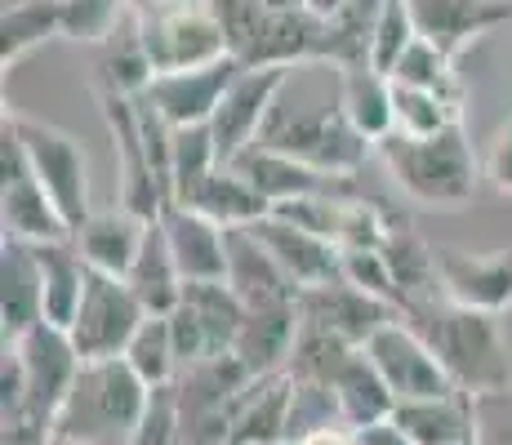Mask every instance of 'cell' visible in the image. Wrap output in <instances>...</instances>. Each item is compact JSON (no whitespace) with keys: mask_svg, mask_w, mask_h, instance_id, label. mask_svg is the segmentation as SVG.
Returning a JSON list of instances; mask_svg holds the SVG:
<instances>
[{"mask_svg":"<svg viewBox=\"0 0 512 445\" xmlns=\"http://www.w3.org/2000/svg\"><path fill=\"white\" fill-rule=\"evenodd\" d=\"M161 232L187 281H228V227L205 219L192 205H165Z\"/></svg>","mask_w":512,"mask_h":445,"instance_id":"cell-21","label":"cell"},{"mask_svg":"<svg viewBox=\"0 0 512 445\" xmlns=\"http://www.w3.org/2000/svg\"><path fill=\"white\" fill-rule=\"evenodd\" d=\"M383 259H388L392 276L401 285V299H406V312L423 299H437L441 294V272H437V250L410 227L406 219L392 223L388 241H383Z\"/></svg>","mask_w":512,"mask_h":445,"instance_id":"cell-35","label":"cell"},{"mask_svg":"<svg viewBox=\"0 0 512 445\" xmlns=\"http://www.w3.org/2000/svg\"><path fill=\"white\" fill-rule=\"evenodd\" d=\"M357 441H361V445H415V441H410L392 419L370 423V428H357Z\"/></svg>","mask_w":512,"mask_h":445,"instance_id":"cell-49","label":"cell"},{"mask_svg":"<svg viewBox=\"0 0 512 445\" xmlns=\"http://www.w3.org/2000/svg\"><path fill=\"white\" fill-rule=\"evenodd\" d=\"M450 125H464V107L459 103L432 94V89L392 81V134L432 138V134H446Z\"/></svg>","mask_w":512,"mask_h":445,"instance_id":"cell-37","label":"cell"},{"mask_svg":"<svg viewBox=\"0 0 512 445\" xmlns=\"http://www.w3.org/2000/svg\"><path fill=\"white\" fill-rule=\"evenodd\" d=\"M174 205H192V210H201L205 219H214L219 227H228V232L232 227H254L272 214V205L254 192L250 178L236 170V165H219L187 201H174Z\"/></svg>","mask_w":512,"mask_h":445,"instance_id":"cell-32","label":"cell"},{"mask_svg":"<svg viewBox=\"0 0 512 445\" xmlns=\"http://www.w3.org/2000/svg\"><path fill=\"white\" fill-rule=\"evenodd\" d=\"M147 219H139L134 210L125 205H112V210H94L90 223L76 232V245H81L85 263L94 272H107V276H130L134 259H139L143 241H147Z\"/></svg>","mask_w":512,"mask_h":445,"instance_id":"cell-27","label":"cell"},{"mask_svg":"<svg viewBox=\"0 0 512 445\" xmlns=\"http://www.w3.org/2000/svg\"><path fill=\"white\" fill-rule=\"evenodd\" d=\"M14 130L23 138V152L32 174L41 178V187L49 192V201L58 205V214L67 219L72 236L90 223L94 205H90V156H85L81 138H72L67 130L36 116H18L14 112Z\"/></svg>","mask_w":512,"mask_h":445,"instance_id":"cell-7","label":"cell"},{"mask_svg":"<svg viewBox=\"0 0 512 445\" xmlns=\"http://www.w3.org/2000/svg\"><path fill=\"white\" fill-rule=\"evenodd\" d=\"M290 81H294V67H241V76L223 94L219 112L210 121L223 165H232L245 147H254L263 138V125H268L272 107H277V98L285 94Z\"/></svg>","mask_w":512,"mask_h":445,"instance_id":"cell-12","label":"cell"},{"mask_svg":"<svg viewBox=\"0 0 512 445\" xmlns=\"http://www.w3.org/2000/svg\"><path fill=\"white\" fill-rule=\"evenodd\" d=\"M54 441V423L36 419V414H5L0 419V445H49Z\"/></svg>","mask_w":512,"mask_h":445,"instance_id":"cell-47","label":"cell"},{"mask_svg":"<svg viewBox=\"0 0 512 445\" xmlns=\"http://www.w3.org/2000/svg\"><path fill=\"white\" fill-rule=\"evenodd\" d=\"M125 281H130V290L139 294V303L152 316H170L174 308H179L187 276L179 272V259H174L170 241H165L161 219L147 227V241H143L139 259H134V267H130V276H125Z\"/></svg>","mask_w":512,"mask_h":445,"instance_id":"cell-33","label":"cell"},{"mask_svg":"<svg viewBox=\"0 0 512 445\" xmlns=\"http://www.w3.org/2000/svg\"><path fill=\"white\" fill-rule=\"evenodd\" d=\"M134 445H183V428H179V397H174V383L152 388L139 423V437Z\"/></svg>","mask_w":512,"mask_h":445,"instance_id":"cell-45","label":"cell"},{"mask_svg":"<svg viewBox=\"0 0 512 445\" xmlns=\"http://www.w3.org/2000/svg\"><path fill=\"white\" fill-rule=\"evenodd\" d=\"M214 14V23L223 27V36H228V54L232 58H245L254 45V36H259L263 18H268V5L263 0H205Z\"/></svg>","mask_w":512,"mask_h":445,"instance_id":"cell-43","label":"cell"},{"mask_svg":"<svg viewBox=\"0 0 512 445\" xmlns=\"http://www.w3.org/2000/svg\"><path fill=\"white\" fill-rule=\"evenodd\" d=\"M437 272H441V294L450 303H464V308L495 316L512 308V241L486 254L446 245V250H437Z\"/></svg>","mask_w":512,"mask_h":445,"instance_id":"cell-18","label":"cell"},{"mask_svg":"<svg viewBox=\"0 0 512 445\" xmlns=\"http://www.w3.org/2000/svg\"><path fill=\"white\" fill-rule=\"evenodd\" d=\"M147 397H152V388L134 374L125 356L85 361L63 410L54 414V437L85 445H134Z\"/></svg>","mask_w":512,"mask_h":445,"instance_id":"cell-2","label":"cell"},{"mask_svg":"<svg viewBox=\"0 0 512 445\" xmlns=\"http://www.w3.org/2000/svg\"><path fill=\"white\" fill-rule=\"evenodd\" d=\"M98 58H94V85L98 94H121V98H143L147 85L156 81V67L143 49V36H139V23L134 14L107 36L103 45H94Z\"/></svg>","mask_w":512,"mask_h":445,"instance_id":"cell-29","label":"cell"},{"mask_svg":"<svg viewBox=\"0 0 512 445\" xmlns=\"http://www.w3.org/2000/svg\"><path fill=\"white\" fill-rule=\"evenodd\" d=\"M130 14L134 0H63V41L103 45Z\"/></svg>","mask_w":512,"mask_h":445,"instance_id":"cell-41","label":"cell"},{"mask_svg":"<svg viewBox=\"0 0 512 445\" xmlns=\"http://www.w3.org/2000/svg\"><path fill=\"white\" fill-rule=\"evenodd\" d=\"M392 81L432 89V94L450 98V103H459V107L468 103V89H464V81H459V72H455V54H446L441 45L423 41V36L406 49V54H401V63L392 67Z\"/></svg>","mask_w":512,"mask_h":445,"instance_id":"cell-38","label":"cell"},{"mask_svg":"<svg viewBox=\"0 0 512 445\" xmlns=\"http://www.w3.org/2000/svg\"><path fill=\"white\" fill-rule=\"evenodd\" d=\"M374 152L392 174V183L419 205L455 210L477 196V156H472L464 125H450L446 134L432 138L388 134L383 143H374Z\"/></svg>","mask_w":512,"mask_h":445,"instance_id":"cell-3","label":"cell"},{"mask_svg":"<svg viewBox=\"0 0 512 445\" xmlns=\"http://www.w3.org/2000/svg\"><path fill=\"white\" fill-rule=\"evenodd\" d=\"M415 41H419V27H415L410 5L406 0H383L379 18H374V36H370V67L392 76V67L401 63V54Z\"/></svg>","mask_w":512,"mask_h":445,"instance_id":"cell-42","label":"cell"},{"mask_svg":"<svg viewBox=\"0 0 512 445\" xmlns=\"http://www.w3.org/2000/svg\"><path fill=\"white\" fill-rule=\"evenodd\" d=\"M147 5H174V0H134V9H147Z\"/></svg>","mask_w":512,"mask_h":445,"instance_id":"cell-53","label":"cell"},{"mask_svg":"<svg viewBox=\"0 0 512 445\" xmlns=\"http://www.w3.org/2000/svg\"><path fill=\"white\" fill-rule=\"evenodd\" d=\"M223 445H232V441H223Z\"/></svg>","mask_w":512,"mask_h":445,"instance_id":"cell-55","label":"cell"},{"mask_svg":"<svg viewBox=\"0 0 512 445\" xmlns=\"http://www.w3.org/2000/svg\"><path fill=\"white\" fill-rule=\"evenodd\" d=\"M49 445H85V441H67V437H54Z\"/></svg>","mask_w":512,"mask_h":445,"instance_id":"cell-54","label":"cell"},{"mask_svg":"<svg viewBox=\"0 0 512 445\" xmlns=\"http://www.w3.org/2000/svg\"><path fill=\"white\" fill-rule=\"evenodd\" d=\"M250 379L254 374L245 370L236 352H219V356L183 365L179 379H174L183 445H223L228 441L236 401L250 388Z\"/></svg>","mask_w":512,"mask_h":445,"instance_id":"cell-5","label":"cell"},{"mask_svg":"<svg viewBox=\"0 0 512 445\" xmlns=\"http://www.w3.org/2000/svg\"><path fill=\"white\" fill-rule=\"evenodd\" d=\"M330 392H334V401H339V414L348 428H370V423L392 419V410H397V397H392V388L383 383V374L374 370L366 348H357L343 361V370L330 379Z\"/></svg>","mask_w":512,"mask_h":445,"instance_id":"cell-30","label":"cell"},{"mask_svg":"<svg viewBox=\"0 0 512 445\" xmlns=\"http://www.w3.org/2000/svg\"><path fill=\"white\" fill-rule=\"evenodd\" d=\"M406 321L428 339V348L446 365L455 392L486 397V392L512 388V348L495 312L464 308V303H450L446 294H437V299L415 303Z\"/></svg>","mask_w":512,"mask_h":445,"instance_id":"cell-1","label":"cell"},{"mask_svg":"<svg viewBox=\"0 0 512 445\" xmlns=\"http://www.w3.org/2000/svg\"><path fill=\"white\" fill-rule=\"evenodd\" d=\"M18 348V361H23V383H27V397L18 414H36V419H49L63 410L67 392H72L76 374H81V352H76L72 334L63 325H49L41 321L36 330H27L23 339H9Z\"/></svg>","mask_w":512,"mask_h":445,"instance_id":"cell-13","label":"cell"},{"mask_svg":"<svg viewBox=\"0 0 512 445\" xmlns=\"http://www.w3.org/2000/svg\"><path fill=\"white\" fill-rule=\"evenodd\" d=\"M374 370L383 374V383L392 388L397 401H423V397H450L455 383H450L446 365L437 361V352L428 348V339L406 321H388L379 334L366 343Z\"/></svg>","mask_w":512,"mask_h":445,"instance_id":"cell-14","label":"cell"},{"mask_svg":"<svg viewBox=\"0 0 512 445\" xmlns=\"http://www.w3.org/2000/svg\"><path fill=\"white\" fill-rule=\"evenodd\" d=\"M259 143L277 147V152L326 174H357L370 152V143L352 130L348 112H343L339 89H334V98L326 94V98H294V103L281 94Z\"/></svg>","mask_w":512,"mask_h":445,"instance_id":"cell-4","label":"cell"},{"mask_svg":"<svg viewBox=\"0 0 512 445\" xmlns=\"http://www.w3.org/2000/svg\"><path fill=\"white\" fill-rule=\"evenodd\" d=\"M392 423H397L415 445H468L472 441V401L464 392L423 397V401H397Z\"/></svg>","mask_w":512,"mask_h":445,"instance_id":"cell-31","label":"cell"},{"mask_svg":"<svg viewBox=\"0 0 512 445\" xmlns=\"http://www.w3.org/2000/svg\"><path fill=\"white\" fill-rule=\"evenodd\" d=\"M254 236H259L263 245L272 250V259H277L285 272H290V281L299 285H321V281H334V276H343V250L326 236L308 232V227L281 219V214H268V219L254 223Z\"/></svg>","mask_w":512,"mask_h":445,"instance_id":"cell-23","label":"cell"},{"mask_svg":"<svg viewBox=\"0 0 512 445\" xmlns=\"http://www.w3.org/2000/svg\"><path fill=\"white\" fill-rule=\"evenodd\" d=\"M339 103L348 112L352 130L366 138L370 147L392 134V76L374 72V67L339 72Z\"/></svg>","mask_w":512,"mask_h":445,"instance_id":"cell-36","label":"cell"},{"mask_svg":"<svg viewBox=\"0 0 512 445\" xmlns=\"http://www.w3.org/2000/svg\"><path fill=\"white\" fill-rule=\"evenodd\" d=\"M343 276H348L352 285H361V290L388 299L392 308H401V316H406V299H401L397 276H392L388 259H383V245L379 250H343Z\"/></svg>","mask_w":512,"mask_h":445,"instance_id":"cell-44","label":"cell"},{"mask_svg":"<svg viewBox=\"0 0 512 445\" xmlns=\"http://www.w3.org/2000/svg\"><path fill=\"white\" fill-rule=\"evenodd\" d=\"M486 178L495 183V192L512 196V125L495 134V143H490L486 152Z\"/></svg>","mask_w":512,"mask_h":445,"instance_id":"cell-48","label":"cell"},{"mask_svg":"<svg viewBox=\"0 0 512 445\" xmlns=\"http://www.w3.org/2000/svg\"><path fill=\"white\" fill-rule=\"evenodd\" d=\"M228 285L245 308H268V303L299 299V285L272 259L268 245L254 236V227H232L228 232Z\"/></svg>","mask_w":512,"mask_h":445,"instance_id":"cell-25","label":"cell"},{"mask_svg":"<svg viewBox=\"0 0 512 445\" xmlns=\"http://www.w3.org/2000/svg\"><path fill=\"white\" fill-rule=\"evenodd\" d=\"M290 445H361V441H357V428H348V423H330V428H317V432H308V437H299Z\"/></svg>","mask_w":512,"mask_h":445,"instance_id":"cell-50","label":"cell"},{"mask_svg":"<svg viewBox=\"0 0 512 445\" xmlns=\"http://www.w3.org/2000/svg\"><path fill=\"white\" fill-rule=\"evenodd\" d=\"M232 165L250 178V187L272 205V210H277V205L299 201V196H312V192H343V187H357L352 183L357 174L312 170V165L294 161V156H285V152H277V147H268V143L245 147Z\"/></svg>","mask_w":512,"mask_h":445,"instance_id":"cell-19","label":"cell"},{"mask_svg":"<svg viewBox=\"0 0 512 445\" xmlns=\"http://www.w3.org/2000/svg\"><path fill=\"white\" fill-rule=\"evenodd\" d=\"M36 263H41V285H45V321L49 325H72L76 308H81V294L90 285L94 267L85 263L76 236L63 241H41L36 245Z\"/></svg>","mask_w":512,"mask_h":445,"instance_id":"cell-28","label":"cell"},{"mask_svg":"<svg viewBox=\"0 0 512 445\" xmlns=\"http://www.w3.org/2000/svg\"><path fill=\"white\" fill-rule=\"evenodd\" d=\"M268 9H294V5H308V0H263Z\"/></svg>","mask_w":512,"mask_h":445,"instance_id":"cell-52","label":"cell"},{"mask_svg":"<svg viewBox=\"0 0 512 445\" xmlns=\"http://www.w3.org/2000/svg\"><path fill=\"white\" fill-rule=\"evenodd\" d=\"M0 227L14 241H63L72 236L67 219L58 214V205L49 201L41 178L32 174L23 152V138L14 130V112L0 116Z\"/></svg>","mask_w":512,"mask_h":445,"instance_id":"cell-8","label":"cell"},{"mask_svg":"<svg viewBox=\"0 0 512 445\" xmlns=\"http://www.w3.org/2000/svg\"><path fill=\"white\" fill-rule=\"evenodd\" d=\"M45 321V285L32 241H0V330L9 339H23L27 330Z\"/></svg>","mask_w":512,"mask_h":445,"instance_id":"cell-22","label":"cell"},{"mask_svg":"<svg viewBox=\"0 0 512 445\" xmlns=\"http://www.w3.org/2000/svg\"><path fill=\"white\" fill-rule=\"evenodd\" d=\"M308 5H312V9H317V14H326V18H330V14H334V9H339V5H343V0H308Z\"/></svg>","mask_w":512,"mask_h":445,"instance_id":"cell-51","label":"cell"},{"mask_svg":"<svg viewBox=\"0 0 512 445\" xmlns=\"http://www.w3.org/2000/svg\"><path fill=\"white\" fill-rule=\"evenodd\" d=\"M245 303L236 299V290L228 281H187L179 308L170 312V330H174V348L179 361H205V356L232 352L236 334L245 325Z\"/></svg>","mask_w":512,"mask_h":445,"instance_id":"cell-11","label":"cell"},{"mask_svg":"<svg viewBox=\"0 0 512 445\" xmlns=\"http://www.w3.org/2000/svg\"><path fill=\"white\" fill-rule=\"evenodd\" d=\"M103 107V125L112 134V156H116V205L134 210L139 219L156 223L165 214V187L152 170V156L143 143V125H139V98H121V94H98Z\"/></svg>","mask_w":512,"mask_h":445,"instance_id":"cell-10","label":"cell"},{"mask_svg":"<svg viewBox=\"0 0 512 445\" xmlns=\"http://www.w3.org/2000/svg\"><path fill=\"white\" fill-rule=\"evenodd\" d=\"M125 361L134 365V374L147 383V388H165V383L179 379L183 361L179 348H174V330H170V316H147L134 334V343L125 348Z\"/></svg>","mask_w":512,"mask_h":445,"instance_id":"cell-39","label":"cell"},{"mask_svg":"<svg viewBox=\"0 0 512 445\" xmlns=\"http://www.w3.org/2000/svg\"><path fill=\"white\" fill-rule=\"evenodd\" d=\"M63 36V0H5L0 9V67H18L32 49Z\"/></svg>","mask_w":512,"mask_h":445,"instance_id":"cell-34","label":"cell"},{"mask_svg":"<svg viewBox=\"0 0 512 445\" xmlns=\"http://www.w3.org/2000/svg\"><path fill=\"white\" fill-rule=\"evenodd\" d=\"M241 58H219V63L205 67H187V72H165L147 85V103L174 125V130H187V125H210L214 112H219L223 94L232 89V81L241 76Z\"/></svg>","mask_w":512,"mask_h":445,"instance_id":"cell-17","label":"cell"},{"mask_svg":"<svg viewBox=\"0 0 512 445\" xmlns=\"http://www.w3.org/2000/svg\"><path fill=\"white\" fill-rule=\"evenodd\" d=\"M245 67H330L334 41H330V18L317 14L312 5L294 9H268L259 36H254L250 54L241 58Z\"/></svg>","mask_w":512,"mask_h":445,"instance_id":"cell-16","label":"cell"},{"mask_svg":"<svg viewBox=\"0 0 512 445\" xmlns=\"http://www.w3.org/2000/svg\"><path fill=\"white\" fill-rule=\"evenodd\" d=\"M223 165L219 147H214L210 125H187L174 138V183H170V201H187L196 187L205 183L214 170Z\"/></svg>","mask_w":512,"mask_h":445,"instance_id":"cell-40","label":"cell"},{"mask_svg":"<svg viewBox=\"0 0 512 445\" xmlns=\"http://www.w3.org/2000/svg\"><path fill=\"white\" fill-rule=\"evenodd\" d=\"M290 405H294V374H259L241 392L232 414V445H290Z\"/></svg>","mask_w":512,"mask_h":445,"instance_id":"cell-24","label":"cell"},{"mask_svg":"<svg viewBox=\"0 0 512 445\" xmlns=\"http://www.w3.org/2000/svg\"><path fill=\"white\" fill-rule=\"evenodd\" d=\"M468 445H472V441H468Z\"/></svg>","mask_w":512,"mask_h":445,"instance_id":"cell-56","label":"cell"},{"mask_svg":"<svg viewBox=\"0 0 512 445\" xmlns=\"http://www.w3.org/2000/svg\"><path fill=\"white\" fill-rule=\"evenodd\" d=\"M143 49L152 58L156 76L187 72V67H205L228 58V36L214 23L205 0H174V5H147L134 9Z\"/></svg>","mask_w":512,"mask_h":445,"instance_id":"cell-6","label":"cell"},{"mask_svg":"<svg viewBox=\"0 0 512 445\" xmlns=\"http://www.w3.org/2000/svg\"><path fill=\"white\" fill-rule=\"evenodd\" d=\"M299 299L290 303H268V308H250L245 325L236 334L232 352L241 356V365L259 379V374H277L290 365L294 343H299Z\"/></svg>","mask_w":512,"mask_h":445,"instance_id":"cell-26","label":"cell"},{"mask_svg":"<svg viewBox=\"0 0 512 445\" xmlns=\"http://www.w3.org/2000/svg\"><path fill=\"white\" fill-rule=\"evenodd\" d=\"M147 316L152 312L139 303V294L130 290L125 276L90 272V285H85L81 308H76L67 334H72L81 361H107V356H125Z\"/></svg>","mask_w":512,"mask_h":445,"instance_id":"cell-9","label":"cell"},{"mask_svg":"<svg viewBox=\"0 0 512 445\" xmlns=\"http://www.w3.org/2000/svg\"><path fill=\"white\" fill-rule=\"evenodd\" d=\"M423 41L441 45L446 54H464L472 41L512 23V0H406Z\"/></svg>","mask_w":512,"mask_h":445,"instance_id":"cell-20","label":"cell"},{"mask_svg":"<svg viewBox=\"0 0 512 445\" xmlns=\"http://www.w3.org/2000/svg\"><path fill=\"white\" fill-rule=\"evenodd\" d=\"M397 316H401V308H392L388 299L352 285L348 276H334V281L303 285L299 290V321L352 343V348H366L374 334L388 321H397Z\"/></svg>","mask_w":512,"mask_h":445,"instance_id":"cell-15","label":"cell"},{"mask_svg":"<svg viewBox=\"0 0 512 445\" xmlns=\"http://www.w3.org/2000/svg\"><path fill=\"white\" fill-rule=\"evenodd\" d=\"M472 401V445H512V388Z\"/></svg>","mask_w":512,"mask_h":445,"instance_id":"cell-46","label":"cell"}]
</instances>
